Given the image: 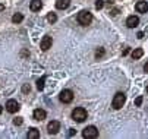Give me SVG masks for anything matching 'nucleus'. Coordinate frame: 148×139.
<instances>
[{"instance_id": "4be33fe9", "label": "nucleus", "mask_w": 148, "mask_h": 139, "mask_svg": "<svg viewBox=\"0 0 148 139\" xmlns=\"http://www.w3.org/2000/svg\"><path fill=\"white\" fill-rule=\"evenodd\" d=\"M135 104H136L138 107L142 104V97H138V98H136V100H135Z\"/></svg>"}, {"instance_id": "9b49d317", "label": "nucleus", "mask_w": 148, "mask_h": 139, "mask_svg": "<svg viewBox=\"0 0 148 139\" xmlns=\"http://www.w3.org/2000/svg\"><path fill=\"white\" fill-rule=\"evenodd\" d=\"M135 9H136V12H139V13H145V12H148V2H145V0H141V2L136 3Z\"/></svg>"}, {"instance_id": "f257e3e1", "label": "nucleus", "mask_w": 148, "mask_h": 139, "mask_svg": "<svg viewBox=\"0 0 148 139\" xmlns=\"http://www.w3.org/2000/svg\"><path fill=\"white\" fill-rule=\"evenodd\" d=\"M87 117H88V113H87L85 108H82V107H76L72 111V119H73L75 122H78V123H82Z\"/></svg>"}, {"instance_id": "39448f33", "label": "nucleus", "mask_w": 148, "mask_h": 139, "mask_svg": "<svg viewBox=\"0 0 148 139\" xmlns=\"http://www.w3.org/2000/svg\"><path fill=\"white\" fill-rule=\"evenodd\" d=\"M59 98H60V101H62L63 104H69V103H72V100H73V92H72L71 89H63V91L60 92Z\"/></svg>"}, {"instance_id": "bb28decb", "label": "nucleus", "mask_w": 148, "mask_h": 139, "mask_svg": "<svg viewBox=\"0 0 148 139\" xmlns=\"http://www.w3.org/2000/svg\"><path fill=\"white\" fill-rule=\"evenodd\" d=\"M2 10H5V5H3V3H0V12H2Z\"/></svg>"}, {"instance_id": "393cba45", "label": "nucleus", "mask_w": 148, "mask_h": 139, "mask_svg": "<svg viewBox=\"0 0 148 139\" xmlns=\"http://www.w3.org/2000/svg\"><path fill=\"white\" fill-rule=\"evenodd\" d=\"M144 72H145V73H148V62L144 65Z\"/></svg>"}, {"instance_id": "b1692460", "label": "nucleus", "mask_w": 148, "mask_h": 139, "mask_svg": "<svg viewBox=\"0 0 148 139\" xmlns=\"http://www.w3.org/2000/svg\"><path fill=\"white\" fill-rule=\"evenodd\" d=\"M117 13H119V9H113V10H112V15H113V16H116Z\"/></svg>"}, {"instance_id": "c85d7f7f", "label": "nucleus", "mask_w": 148, "mask_h": 139, "mask_svg": "<svg viewBox=\"0 0 148 139\" xmlns=\"http://www.w3.org/2000/svg\"><path fill=\"white\" fill-rule=\"evenodd\" d=\"M147 94H148V87H147Z\"/></svg>"}, {"instance_id": "7ed1b4c3", "label": "nucleus", "mask_w": 148, "mask_h": 139, "mask_svg": "<svg viewBox=\"0 0 148 139\" xmlns=\"http://www.w3.org/2000/svg\"><path fill=\"white\" fill-rule=\"evenodd\" d=\"M125 101H126V95L123 92H117L114 95V98H113V101H112V106H113L114 110H120L123 107Z\"/></svg>"}, {"instance_id": "4468645a", "label": "nucleus", "mask_w": 148, "mask_h": 139, "mask_svg": "<svg viewBox=\"0 0 148 139\" xmlns=\"http://www.w3.org/2000/svg\"><path fill=\"white\" fill-rule=\"evenodd\" d=\"M27 138H28V139H38V138H40V130L35 129V127H31V129L28 130Z\"/></svg>"}, {"instance_id": "1a4fd4ad", "label": "nucleus", "mask_w": 148, "mask_h": 139, "mask_svg": "<svg viewBox=\"0 0 148 139\" xmlns=\"http://www.w3.org/2000/svg\"><path fill=\"white\" fill-rule=\"evenodd\" d=\"M32 116H34L35 120H38V122H43L44 119H46V116H47V113H46V110H43V108H37V110H34Z\"/></svg>"}, {"instance_id": "20e7f679", "label": "nucleus", "mask_w": 148, "mask_h": 139, "mask_svg": "<svg viewBox=\"0 0 148 139\" xmlns=\"http://www.w3.org/2000/svg\"><path fill=\"white\" fill-rule=\"evenodd\" d=\"M82 136L85 139H94V138L98 136V129L95 126H87L82 130Z\"/></svg>"}, {"instance_id": "f03ea898", "label": "nucleus", "mask_w": 148, "mask_h": 139, "mask_svg": "<svg viewBox=\"0 0 148 139\" xmlns=\"http://www.w3.org/2000/svg\"><path fill=\"white\" fill-rule=\"evenodd\" d=\"M78 22H79L81 25H84V27L90 25V24L92 22V13L88 12V10L79 12V13H78Z\"/></svg>"}, {"instance_id": "aec40b11", "label": "nucleus", "mask_w": 148, "mask_h": 139, "mask_svg": "<svg viewBox=\"0 0 148 139\" xmlns=\"http://www.w3.org/2000/svg\"><path fill=\"white\" fill-rule=\"evenodd\" d=\"M22 123H24L22 117H16V119H13V125H16V126H21Z\"/></svg>"}, {"instance_id": "5701e85b", "label": "nucleus", "mask_w": 148, "mask_h": 139, "mask_svg": "<svg viewBox=\"0 0 148 139\" xmlns=\"http://www.w3.org/2000/svg\"><path fill=\"white\" fill-rule=\"evenodd\" d=\"M29 89H31L29 85H24V87H22V91H24V92H29Z\"/></svg>"}, {"instance_id": "cd10ccee", "label": "nucleus", "mask_w": 148, "mask_h": 139, "mask_svg": "<svg viewBox=\"0 0 148 139\" xmlns=\"http://www.w3.org/2000/svg\"><path fill=\"white\" fill-rule=\"evenodd\" d=\"M3 111V108H2V106H0V113H2Z\"/></svg>"}, {"instance_id": "6e6552de", "label": "nucleus", "mask_w": 148, "mask_h": 139, "mask_svg": "<svg viewBox=\"0 0 148 139\" xmlns=\"http://www.w3.org/2000/svg\"><path fill=\"white\" fill-rule=\"evenodd\" d=\"M6 110L9 111V113H16L18 110H19V103L16 101V100H9L8 103H6Z\"/></svg>"}, {"instance_id": "f8f14e48", "label": "nucleus", "mask_w": 148, "mask_h": 139, "mask_svg": "<svg viewBox=\"0 0 148 139\" xmlns=\"http://www.w3.org/2000/svg\"><path fill=\"white\" fill-rule=\"evenodd\" d=\"M41 7H43V2H41V0H32L29 3V9L32 12H40Z\"/></svg>"}, {"instance_id": "2eb2a0df", "label": "nucleus", "mask_w": 148, "mask_h": 139, "mask_svg": "<svg viewBox=\"0 0 148 139\" xmlns=\"http://www.w3.org/2000/svg\"><path fill=\"white\" fill-rule=\"evenodd\" d=\"M142 56H144V50L142 48H135L132 51V59L134 60H138V59H141Z\"/></svg>"}, {"instance_id": "412c9836", "label": "nucleus", "mask_w": 148, "mask_h": 139, "mask_svg": "<svg viewBox=\"0 0 148 139\" xmlns=\"http://www.w3.org/2000/svg\"><path fill=\"white\" fill-rule=\"evenodd\" d=\"M103 6H104V2H103V0H97V2H95V9H103Z\"/></svg>"}, {"instance_id": "0eeeda50", "label": "nucleus", "mask_w": 148, "mask_h": 139, "mask_svg": "<svg viewBox=\"0 0 148 139\" xmlns=\"http://www.w3.org/2000/svg\"><path fill=\"white\" fill-rule=\"evenodd\" d=\"M47 130H49L50 135H56V133L60 130V122H57V120H51V122L47 125Z\"/></svg>"}, {"instance_id": "9d476101", "label": "nucleus", "mask_w": 148, "mask_h": 139, "mask_svg": "<svg viewBox=\"0 0 148 139\" xmlns=\"http://www.w3.org/2000/svg\"><path fill=\"white\" fill-rule=\"evenodd\" d=\"M138 24H139V18L138 16H128V19H126V25H128L129 28H135V27H138Z\"/></svg>"}, {"instance_id": "6ab92c4d", "label": "nucleus", "mask_w": 148, "mask_h": 139, "mask_svg": "<svg viewBox=\"0 0 148 139\" xmlns=\"http://www.w3.org/2000/svg\"><path fill=\"white\" fill-rule=\"evenodd\" d=\"M104 54H106L104 48H103V47H98V50L95 51V57H97V59H101V57H103Z\"/></svg>"}, {"instance_id": "f3484780", "label": "nucleus", "mask_w": 148, "mask_h": 139, "mask_svg": "<svg viewBox=\"0 0 148 139\" xmlns=\"http://www.w3.org/2000/svg\"><path fill=\"white\" fill-rule=\"evenodd\" d=\"M44 82H46V76H41L38 81H37V88H38V91H41L44 88Z\"/></svg>"}, {"instance_id": "ddd939ff", "label": "nucleus", "mask_w": 148, "mask_h": 139, "mask_svg": "<svg viewBox=\"0 0 148 139\" xmlns=\"http://www.w3.org/2000/svg\"><path fill=\"white\" fill-rule=\"evenodd\" d=\"M69 5H71V0H57V2H56V7H57L59 10L68 9Z\"/></svg>"}, {"instance_id": "a878e982", "label": "nucleus", "mask_w": 148, "mask_h": 139, "mask_svg": "<svg viewBox=\"0 0 148 139\" xmlns=\"http://www.w3.org/2000/svg\"><path fill=\"white\" fill-rule=\"evenodd\" d=\"M69 130H71V132H69V136H72V135H75V133H76V130H75V129H69Z\"/></svg>"}, {"instance_id": "dca6fc26", "label": "nucleus", "mask_w": 148, "mask_h": 139, "mask_svg": "<svg viewBox=\"0 0 148 139\" xmlns=\"http://www.w3.org/2000/svg\"><path fill=\"white\" fill-rule=\"evenodd\" d=\"M24 21V15L22 13H15L13 16H12V22L13 24H21Z\"/></svg>"}, {"instance_id": "a211bd4d", "label": "nucleus", "mask_w": 148, "mask_h": 139, "mask_svg": "<svg viewBox=\"0 0 148 139\" xmlns=\"http://www.w3.org/2000/svg\"><path fill=\"white\" fill-rule=\"evenodd\" d=\"M47 21H49L50 24H54V22L57 21V16H56V13H53V12H50V13L47 15Z\"/></svg>"}, {"instance_id": "423d86ee", "label": "nucleus", "mask_w": 148, "mask_h": 139, "mask_svg": "<svg viewBox=\"0 0 148 139\" xmlns=\"http://www.w3.org/2000/svg\"><path fill=\"white\" fill-rule=\"evenodd\" d=\"M51 44H53V38L50 35H46V37H43V40H41L40 48L43 50V51H47L49 48H51Z\"/></svg>"}]
</instances>
